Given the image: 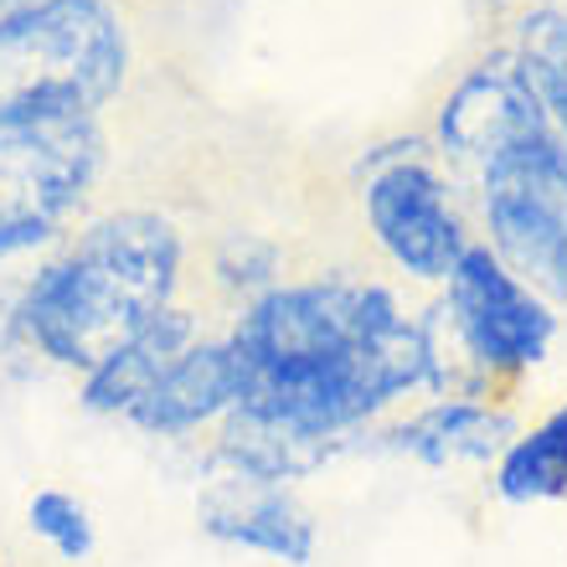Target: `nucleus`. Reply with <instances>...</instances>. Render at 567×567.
Segmentation results:
<instances>
[{
	"mask_svg": "<svg viewBox=\"0 0 567 567\" xmlns=\"http://www.w3.org/2000/svg\"><path fill=\"white\" fill-rule=\"evenodd\" d=\"M227 346L238 357V408L336 444L429 382L419 320L372 279L274 284L238 310Z\"/></svg>",
	"mask_w": 567,
	"mask_h": 567,
	"instance_id": "f257e3e1",
	"label": "nucleus"
},
{
	"mask_svg": "<svg viewBox=\"0 0 567 567\" xmlns=\"http://www.w3.org/2000/svg\"><path fill=\"white\" fill-rule=\"evenodd\" d=\"M181 233L150 207H120L89 223L52 264L21 284L0 326L6 357H31L62 372H89L176 305Z\"/></svg>",
	"mask_w": 567,
	"mask_h": 567,
	"instance_id": "f03ea898",
	"label": "nucleus"
},
{
	"mask_svg": "<svg viewBox=\"0 0 567 567\" xmlns=\"http://www.w3.org/2000/svg\"><path fill=\"white\" fill-rule=\"evenodd\" d=\"M124 73L130 31L109 0H27L0 16V114H99Z\"/></svg>",
	"mask_w": 567,
	"mask_h": 567,
	"instance_id": "7ed1b4c3",
	"label": "nucleus"
},
{
	"mask_svg": "<svg viewBox=\"0 0 567 567\" xmlns=\"http://www.w3.org/2000/svg\"><path fill=\"white\" fill-rule=\"evenodd\" d=\"M104 165L99 114H0V258L58 238Z\"/></svg>",
	"mask_w": 567,
	"mask_h": 567,
	"instance_id": "20e7f679",
	"label": "nucleus"
},
{
	"mask_svg": "<svg viewBox=\"0 0 567 567\" xmlns=\"http://www.w3.org/2000/svg\"><path fill=\"white\" fill-rule=\"evenodd\" d=\"M433 310L464 351V361L485 377V388L501 392L526 377L532 367L547 361L557 341V305L542 299L526 279L491 254V243H470L444 279V295L433 299Z\"/></svg>",
	"mask_w": 567,
	"mask_h": 567,
	"instance_id": "39448f33",
	"label": "nucleus"
},
{
	"mask_svg": "<svg viewBox=\"0 0 567 567\" xmlns=\"http://www.w3.org/2000/svg\"><path fill=\"white\" fill-rule=\"evenodd\" d=\"M480 217L491 254L542 299L567 310V145L485 171Z\"/></svg>",
	"mask_w": 567,
	"mask_h": 567,
	"instance_id": "423d86ee",
	"label": "nucleus"
},
{
	"mask_svg": "<svg viewBox=\"0 0 567 567\" xmlns=\"http://www.w3.org/2000/svg\"><path fill=\"white\" fill-rule=\"evenodd\" d=\"M419 140H408V145H392L388 155H377L367 171L361 207H367V223H372V238L382 243V254L408 279L444 284L475 238L464 233L454 196L439 181V171L419 161Z\"/></svg>",
	"mask_w": 567,
	"mask_h": 567,
	"instance_id": "0eeeda50",
	"label": "nucleus"
},
{
	"mask_svg": "<svg viewBox=\"0 0 567 567\" xmlns=\"http://www.w3.org/2000/svg\"><path fill=\"white\" fill-rule=\"evenodd\" d=\"M439 145H444V155L470 165L480 181L495 165L537 155L547 145H563V135L553 130L547 109L537 104V93L526 89V78L516 73L511 52H501V58L470 68L460 78V89L444 99V109H439Z\"/></svg>",
	"mask_w": 567,
	"mask_h": 567,
	"instance_id": "6e6552de",
	"label": "nucleus"
},
{
	"mask_svg": "<svg viewBox=\"0 0 567 567\" xmlns=\"http://www.w3.org/2000/svg\"><path fill=\"white\" fill-rule=\"evenodd\" d=\"M196 526L202 537L243 547V553L274 557L284 567H310L320 547V526L310 506L289 485H254V480H207L196 501Z\"/></svg>",
	"mask_w": 567,
	"mask_h": 567,
	"instance_id": "1a4fd4ad",
	"label": "nucleus"
},
{
	"mask_svg": "<svg viewBox=\"0 0 567 567\" xmlns=\"http://www.w3.org/2000/svg\"><path fill=\"white\" fill-rule=\"evenodd\" d=\"M243 382H238V357L227 336H202L171 372L145 392V403L124 423H135L150 439H186V433L217 429V423L238 408Z\"/></svg>",
	"mask_w": 567,
	"mask_h": 567,
	"instance_id": "9d476101",
	"label": "nucleus"
},
{
	"mask_svg": "<svg viewBox=\"0 0 567 567\" xmlns=\"http://www.w3.org/2000/svg\"><path fill=\"white\" fill-rule=\"evenodd\" d=\"M202 341V326L186 305H165L150 326H140L124 346H114L99 367L83 372L78 382V408L93 413V419H130L145 392L161 382L171 367H176L192 346Z\"/></svg>",
	"mask_w": 567,
	"mask_h": 567,
	"instance_id": "9b49d317",
	"label": "nucleus"
},
{
	"mask_svg": "<svg viewBox=\"0 0 567 567\" xmlns=\"http://www.w3.org/2000/svg\"><path fill=\"white\" fill-rule=\"evenodd\" d=\"M516 413L506 403H475V398H433L413 419H403L388 433V449L429 470L454 464H495L516 439Z\"/></svg>",
	"mask_w": 567,
	"mask_h": 567,
	"instance_id": "f8f14e48",
	"label": "nucleus"
},
{
	"mask_svg": "<svg viewBox=\"0 0 567 567\" xmlns=\"http://www.w3.org/2000/svg\"><path fill=\"white\" fill-rule=\"evenodd\" d=\"M491 491L506 506L567 501V403L511 439V449L491 464Z\"/></svg>",
	"mask_w": 567,
	"mask_h": 567,
	"instance_id": "ddd939ff",
	"label": "nucleus"
},
{
	"mask_svg": "<svg viewBox=\"0 0 567 567\" xmlns=\"http://www.w3.org/2000/svg\"><path fill=\"white\" fill-rule=\"evenodd\" d=\"M516 73L526 78V89L537 93V104L547 109L553 130L567 145V6H537L522 16L516 27Z\"/></svg>",
	"mask_w": 567,
	"mask_h": 567,
	"instance_id": "4468645a",
	"label": "nucleus"
},
{
	"mask_svg": "<svg viewBox=\"0 0 567 567\" xmlns=\"http://www.w3.org/2000/svg\"><path fill=\"white\" fill-rule=\"evenodd\" d=\"M27 526H31V537L47 542L62 563H89L93 547H99L93 511L83 506L73 491H62V485H42V491H31Z\"/></svg>",
	"mask_w": 567,
	"mask_h": 567,
	"instance_id": "2eb2a0df",
	"label": "nucleus"
},
{
	"mask_svg": "<svg viewBox=\"0 0 567 567\" xmlns=\"http://www.w3.org/2000/svg\"><path fill=\"white\" fill-rule=\"evenodd\" d=\"M212 274L227 295H238L243 305H254L258 295H269L279 284V248L258 233H227L217 248H212Z\"/></svg>",
	"mask_w": 567,
	"mask_h": 567,
	"instance_id": "dca6fc26",
	"label": "nucleus"
}]
</instances>
